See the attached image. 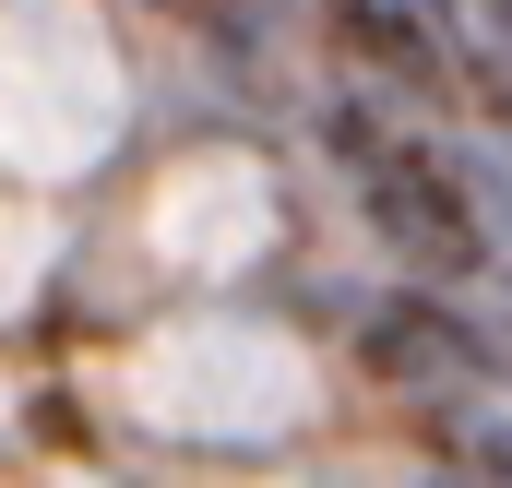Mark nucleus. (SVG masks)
I'll return each mask as SVG.
<instances>
[{"label": "nucleus", "mask_w": 512, "mask_h": 488, "mask_svg": "<svg viewBox=\"0 0 512 488\" xmlns=\"http://www.w3.org/2000/svg\"><path fill=\"white\" fill-rule=\"evenodd\" d=\"M346 131V155L370 167V215H382L393 239L417 250L429 274H453V262H477V239H489V215H465V191H453V167H429L417 143H382L370 120H334Z\"/></svg>", "instance_id": "1"}, {"label": "nucleus", "mask_w": 512, "mask_h": 488, "mask_svg": "<svg viewBox=\"0 0 512 488\" xmlns=\"http://www.w3.org/2000/svg\"><path fill=\"white\" fill-rule=\"evenodd\" d=\"M370 369L382 381H429V393H465V334L441 310H393V322H370Z\"/></svg>", "instance_id": "2"}, {"label": "nucleus", "mask_w": 512, "mask_h": 488, "mask_svg": "<svg viewBox=\"0 0 512 488\" xmlns=\"http://www.w3.org/2000/svg\"><path fill=\"white\" fill-rule=\"evenodd\" d=\"M441 441H453L465 477L512 488V393H501V405H489V393H441Z\"/></svg>", "instance_id": "3"}, {"label": "nucleus", "mask_w": 512, "mask_h": 488, "mask_svg": "<svg viewBox=\"0 0 512 488\" xmlns=\"http://www.w3.org/2000/svg\"><path fill=\"white\" fill-rule=\"evenodd\" d=\"M441 488H489V477H441Z\"/></svg>", "instance_id": "4"}]
</instances>
